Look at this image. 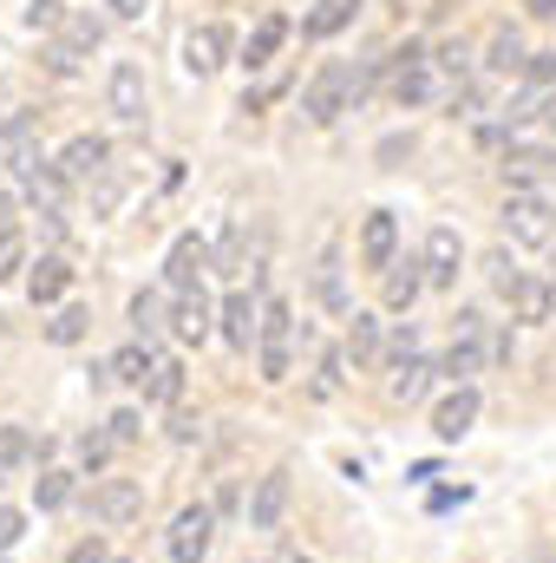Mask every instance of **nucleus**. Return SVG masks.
<instances>
[{
  "mask_svg": "<svg viewBox=\"0 0 556 563\" xmlns=\"http://www.w3.org/2000/svg\"><path fill=\"white\" fill-rule=\"evenodd\" d=\"M485 314L478 308H458V321H452V347H445V361H438V374L452 380V387H471V374L485 367Z\"/></svg>",
  "mask_w": 556,
  "mask_h": 563,
  "instance_id": "7ed1b4c3",
  "label": "nucleus"
},
{
  "mask_svg": "<svg viewBox=\"0 0 556 563\" xmlns=\"http://www.w3.org/2000/svg\"><path fill=\"white\" fill-rule=\"evenodd\" d=\"M478 269H485V282H491V288H498V295H511V288H518V282H524V269H518V263H511V250H491V256H485V263H478Z\"/></svg>",
  "mask_w": 556,
  "mask_h": 563,
  "instance_id": "2f4dec72",
  "label": "nucleus"
},
{
  "mask_svg": "<svg viewBox=\"0 0 556 563\" xmlns=\"http://www.w3.org/2000/svg\"><path fill=\"white\" fill-rule=\"evenodd\" d=\"M314 295H321L334 314H354V308H347V288H341V256H334V250H321V263H314Z\"/></svg>",
  "mask_w": 556,
  "mask_h": 563,
  "instance_id": "bb28decb",
  "label": "nucleus"
},
{
  "mask_svg": "<svg viewBox=\"0 0 556 563\" xmlns=\"http://www.w3.org/2000/svg\"><path fill=\"white\" fill-rule=\"evenodd\" d=\"M288 374H294V354H288V347H263V380H269V387H281Z\"/></svg>",
  "mask_w": 556,
  "mask_h": 563,
  "instance_id": "79ce46f5",
  "label": "nucleus"
},
{
  "mask_svg": "<svg viewBox=\"0 0 556 563\" xmlns=\"http://www.w3.org/2000/svg\"><path fill=\"white\" fill-rule=\"evenodd\" d=\"M66 563H119V558H112V544H105V538L92 531V538H79V544L66 551Z\"/></svg>",
  "mask_w": 556,
  "mask_h": 563,
  "instance_id": "58836bf2",
  "label": "nucleus"
},
{
  "mask_svg": "<svg viewBox=\"0 0 556 563\" xmlns=\"http://www.w3.org/2000/svg\"><path fill=\"white\" fill-rule=\"evenodd\" d=\"M354 13H360V0H321V7L301 20V33H308V40H334L341 26H354Z\"/></svg>",
  "mask_w": 556,
  "mask_h": 563,
  "instance_id": "a878e982",
  "label": "nucleus"
},
{
  "mask_svg": "<svg viewBox=\"0 0 556 563\" xmlns=\"http://www.w3.org/2000/svg\"><path fill=\"white\" fill-rule=\"evenodd\" d=\"M151 361H157L151 341H125V347L105 361V380H119V387H144V380H151Z\"/></svg>",
  "mask_w": 556,
  "mask_h": 563,
  "instance_id": "4be33fe9",
  "label": "nucleus"
},
{
  "mask_svg": "<svg viewBox=\"0 0 556 563\" xmlns=\"http://www.w3.org/2000/svg\"><path fill=\"white\" fill-rule=\"evenodd\" d=\"M360 263L380 269V276L400 263V217L393 210H367V223H360Z\"/></svg>",
  "mask_w": 556,
  "mask_h": 563,
  "instance_id": "1a4fd4ad",
  "label": "nucleus"
},
{
  "mask_svg": "<svg viewBox=\"0 0 556 563\" xmlns=\"http://www.w3.org/2000/svg\"><path fill=\"white\" fill-rule=\"evenodd\" d=\"M86 328H92V314H86V308H59V314L46 321V334H53L59 347H73V341H86Z\"/></svg>",
  "mask_w": 556,
  "mask_h": 563,
  "instance_id": "c756f323",
  "label": "nucleus"
},
{
  "mask_svg": "<svg viewBox=\"0 0 556 563\" xmlns=\"http://www.w3.org/2000/svg\"><path fill=\"white\" fill-rule=\"evenodd\" d=\"M419 295H425V263H413V256H407V263H393V269L380 276V301H387L393 314H407Z\"/></svg>",
  "mask_w": 556,
  "mask_h": 563,
  "instance_id": "f3484780",
  "label": "nucleus"
},
{
  "mask_svg": "<svg viewBox=\"0 0 556 563\" xmlns=\"http://www.w3.org/2000/svg\"><path fill=\"white\" fill-rule=\"evenodd\" d=\"M105 432H112V445H138V439H144V420L125 407V413H112V420H105Z\"/></svg>",
  "mask_w": 556,
  "mask_h": 563,
  "instance_id": "ea45409f",
  "label": "nucleus"
},
{
  "mask_svg": "<svg viewBox=\"0 0 556 563\" xmlns=\"http://www.w3.org/2000/svg\"><path fill=\"white\" fill-rule=\"evenodd\" d=\"M132 328H138V341H157V328H164V295H132Z\"/></svg>",
  "mask_w": 556,
  "mask_h": 563,
  "instance_id": "473e14b6",
  "label": "nucleus"
},
{
  "mask_svg": "<svg viewBox=\"0 0 556 563\" xmlns=\"http://www.w3.org/2000/svg\"><path fill=\"white\" fill-rule=\"evenodd\" d=\"M144 400H151V407H184V361H177V354H157V361H151Z\"/></svg>",
  "mask_w": 556,
  "mask_h": 563,
  "instance_id": "aec40b11",
  "label": "nucleus"
},
{
  "mask_svg": "<svg viewBox=\"0 0 556 563\" xmlns=\"http://www.w3.org/2000/svg\"><path fill=\"white\" fill-rule=\"evenodd\" d=\"M432 374H438V367L413 354L407 367H393V380H387V400H393V407H419V400H425V387H432Z\"/></svg>",
  "mask_w": 556,
  "mask_h": 563,
  "instance_id": "5701e85b",
  "label": "nucleus"
},
{
  "mask_svg": "<svg viewBox=\"0 0 556 563\" xmlns=\"http://www.w3.org/2000/svg\"><path fill=\"white\" fill-rule=\"evenodd\" d=\"M20 459H33V439L20 426H0V472H13Z\"/></svg>",
  "mask_w": 556,
  "mask_h": 563,
  "instance_id": "4c0bfd02",
  "label": "nucleus"
},
{
  "mask_svg": "<svg viewBox=\"0 0 556 563\" xmlns=\"http://www.w3.org/2000/svg\"><path fill=\"white\" fill-rule=\"evenodd\" d=\"M112 452H119V445H112V432H99V426L79 439V465H86V472H105V459H112Z\"/></svg>",
  "mask_w": 556,
  "mask_h": 563,
  "instance_id": "f704fd0d",
  "label": "nucleus"
},
{
  "mask_svg": "<svg viewBox=\"0 0 556 563\" xmlns=\"http://www.w3.org/2000/svg\"><path fill=\"white\" fill-rule=\"evenodd\" d=\"M432 66H438V73H452V79H471V46H465V40H445Z\"/></svg>",
  "mask_w": 556,
  "mask_h": 563,
  "instance_id": "e433bc0d",
  "label": "nucleus"
},
{
  "mask_svg": "<svg viewBox=\"0 0 556 563\" xmlns=\"http://www.w3.org/2000/svg\"><path fill=\"white\" fill-rule=\"evenodd\" d=\"M105 7H112L119 20H144V13H151V0H105Z\"/></svg>",
  "mask_w": 556,
  "mask_h": 563,
  "instance_id": "09e8293b",
  "label": "nucleus"
},
{
  "mask_svg": "<svg viewBox=\"0 0 556 563\" xmlns=\"http://www.w3.org/2000/svg\"><path fill=\"white\" fill-rule=\"evenodd\" d=\"M59 46H73L79 59L99 53V46H105V20H99V13H66V20H59Z\"/></svg>",
  "mask_w": 556,
  "mask_h": 563,
  "instance_id": "393cba45",
  "label": "nucleus"
},
{
  "mask_svg": "<svg viewBox=\"0 0 556 563\" xmlns=\"http://www.w3.org/2000/svg\"><path fill=\"white\" fill-rule=\"evenodd\" d=\"M341 347H347V361H354V367L380 361V347H387V334H380V314H360V308H354V314H347V341H341Z\"/></svg>",
  "mask_w": 556,
  "mask_h": 563,
  "instance_id": "6ab92c4d",
  "label": "nucleus"
},
{
  "mask_svg": "<svg viewBox=\"0 0 556 563\" xmlns=\"http://www.w3.org/2000/svg\"><path fill=\"white\" fill-rule=\"evenodd\" d=\"M294 341V321H288V301L263 295V347H288Z\"/></svg>",
  "mask_w": 556,
  "mask_h": 563,
  "instance_id": "c85d7f7f",
  "label": "nucleus"
},
{
  "mask_svg": "<svg viewBox=\"0 0 556 563\" xmlns=\"http://www.w3.org/2000/svg\"><path fill=\"white\" fill-rule=\"evenodd\" d=\"M59 170H66V184H92V177H105V170H112V139H99V132L66 139V151H59Z\"/></svg>",
  "mask_w": 556,
  "mask_h": 563,
  "instance_id": "9d476101",
  "label": "nucleus"
},
{
  "mask_svg": "<svg viewBox=\"0 0 556 563\" xmlns=\"http://www.w3.org/2000/svg\"><path fill=\"white\" fill-rule=\"evenodd\" d=\"M504 236L518 250H551L556 243V203L544 190H511L504 197Z\"/></svg>",
  "mask_w": 556,
  "mask_h": 563,
  "instance_id": "f03ea898",
  "label": "nucleus"
},
{
  "mask_svg": "<svg viewBox=\"0 0 556 563\" xmlns=\"http://www.w3.org/2000/svg\"><path fill=\"white\" fill-rule=\"evenodd\" d=\"M216 334H223L230 347L249 354V341H263V301H256L249 288H230L223 308H216Z\"/></svg>",
  "mask_w": 556,
  "mask_h": 563,
  "instance_id": "0eeeda50",
  "label": "nucleus"
},
{
  "mask_svg": "<svg viewBox=\"0 0 556 563\" xmlns=\"http://www.w3.org/2000/svg\"><path fill=\"white\" fill-rule=\"evenodd\" d=\"M367 92V73H354V66H341V59H327L314 79H308V92H301V112L314 119V125H334L341 112H354V99Z\"/></svg>",
  "mask_w": 556,
  "mask_h": 563,
  "instance_id": "f257e3e1",
  "label": "nucleus"
},
{
  "mask_svg": "<svg viewBox=\"0 0 556 563\" xmlns=\"http://www.w3.org/2000/svg\"><path fill=\"white\" fill-rule=\"evenodd\" d=\"M524 13L531 20H556V0H524Z\"/></svg>",
  "mask_w": 556,
  "mask_h": 563,
  "instance_id": "8fccbe9b",
  "label": "nucleus"
},
{
  "mask_svg": "<svg viewBox=\"0 0 556 563\" xmlns=\"http://www.w3.org/2000/svg\"><path fill=\"white\" fill-rule=\"evenodd\" d=\"M281 511H288V472L256 478V492H249V531H276Z\"/></svg>",
  "mask_w": 556,
  "mask_h": 563,
  "instance_id": "dca6fc26",
  "label": "nucleus"
},
{
  "mask_svg": "<svg viewBox=\"0 0 556 563\" xmlns=\"http://www.w3.org/2000/svg\"><path fill=\"white\" fill-rule=\"evenodd\" d=\"M184 66L197 73V79H210V73H223L230 66V26H190V40H184Z\"/></svg>",
  "mask_w": 556,
  "mask_h": 563,
  "instance_id": "9b49d317",
  "label": "nucleus"
},
{
  "mask_svg": "<svg viewBox=\"0 0 556 563\" xmlns=\"http://www.w3.org/2000/svg\"><path fill=\"white\" fill-rule=\"evenodd\" d=\"M26 20H33V26H59V20H66V7H59V0H33V7H26Z\"/></svg>",
  "mask_w": 556,
  "mask_h": 563,
  "instance_id": "49530a36",
  "label": "nucleus"
},
{
  "mask_svg": "<svg viewBox=\"0 0 556 563\" xmlns=\"http://www.w3.org/2000/svg\"><path fill=\"white\" fill-rule=\"evenodd\" d=\"M419 263H425V288H458V263H465L458 230H445V223H438V230L425 236V256H419Z\"/></svg>",
  "mask_w": 556,
  "mask_h": 563,
  "instance_id": "f8f14e48",
  "label": "nucleus"
},
{
  "mask_svg": "<svg viewBox=\"0 0 556 563\" xmlns=\"http://www.w3.org/2000/svg\"><path fill=\"white\" fill-rule=\"evenodd\" d=\"M216 276H243V223L223 230V243H216Z\"/></svg>",
  "mask_w": 556,
  "mask_h": 563,
  "instance_id": "72a5a7b5",
  "label": "nucleus"
},
{
  "mask_svg": "<svg viewBox=\"0 0 556 563\" xmlns=\"http://www.w3.org/2000/svg\"><path fill=\"white\" fill-rule=\"evenodd\" d=\"M92 518L112 525V531L138 525L144 518V485L138 478H105V485H92Z\"/></svg>",
  "mask_w": 556,
  "mask_h": 563,
  "instance_id": "423d86ee",
  "label": "nucleus"
},
{
  "mask_svg": "<svg viewBox=\"0 0 556 563\" xmlns=\"http://www.w3.org/2000/svg\"><path fill=\"white\" fill-rule=\"evenodd\" d=\"M33 498H40V511H59L73 498V472H40L33 478Z\"/></svg>",
  "mask_w": 556,
  "mask_h": 563,
  "instance_id": "7c9ffc66",
  "label": "nucleus"
},
{
  "mask_svg": "<svg viewBox=\"0 0 556 563\" xmlns=\"http://www.w3.org/2000/svg\"><path fill=\"white\" fill-rule=\"evenodd\" d=\"M20 538H26V518H20L13 505H0V551H13Z\"/></svg>",
  "mask_w": 556,
  "mask_h": 563,
  "instance_id": "a18cd8bd",
  "label": "nucleus"
},
{
  "mask_svg": "<svg viewBox=\"0 0 556 563\" xmlns=\"http://www.w3.org/2000/svg\"><path fill=\"white\" fill-rule=\"evenodd\" d=\"M46 73H59V79H73V73H79V53L53 40V46H46Z\"/></svg>",
  "mask_w": 556,
  "mask_h": 563,
  "instance_id": "c03bdc74",
  "label": "nucleus"
},
{
  "mask_svg": "<svg viewBox=\"0 0 556 563\" xmlns=\"http://www.w3.org/2000/svg\"><path fill=\"white\" fill-rule=\"evenodd\" d=\"M341 380H347V347H327L321 367H314V387H308V394H314V400H334Z\"/></svg>",
  "mask_w": 556,
  "mask_h": 563,
  "instance_id": "cd10ccee",
  "label": "nucleus"
},
{
  "mask_svg": "<svg viewBox=\"0 0 556 563\" xmlns=\"http://www.w3.org/2000/svg\"><path fill=\"white\" fill-rule=\"evenodd\" d=\"M26 276V236L13 230V236H0V282H20Z\"/></svg>",
  "mask_w": 556,
  "mask_h": 563,
  "instance_id": "c9c22d12",
  "label": "nucleus"
},
{
  "mask_svg": "<svg viewBox=\"0 0 556 563\" xmlns=\"http://www.w3.org/2000/svg\"><path fill=\"white\" fill-rule=\"evenodd\" d=\"M66 288H73V263H66V256H40V263L26 269V295H33V308H53Z\"/></svg>",
  "mask_w": 556,
  "mask_h": 563,
  "instance_id": "a211bd4d",
  "label": "nucleus"
},
{
  "mask_svg": "<svg viewBox=\"0 0 556 563\" xmlns=\"http://www.w3.org/2000/svg\"><path fill=\"white\" fill-rule=\"evenodd\" d=\"M216 263V250L197 236V230H184L177 243H170V256H164V288L170 295H190V288H203V269Z\"/></svg>",
  "mask_w": 556,
  "mask_h": 563,
  "instance_id": "39448f33",
  "label": "nucleus"
},
{
  "mask_svg": "<svg viewBox=\"0 0 556 563\" xmlns=\"http://www.w3.org/2000/svg\"><path fill=\"white\" fill-rule=\"evenodd\" d=\"M551 132H556V106H551Z\"/></svg>",
  "mask_w": 556,
  "mask_h": 563,
  "instance_id": "3c124183",
  "label": "nucleus"
},
{
  "mask_svg": "<svg viewBox=\"0 0 556 563\" xmlns=\"http://www.w3.org/2000/svg\"><path fill=\"white\" fill-rule=\"evenodd\" d=\"M281 40H288V20H281V13H263V20H256V33L243 40V66H249V73H263V66L281 53Z\"/></svg>",
  "mask_w": 556,
  "mask_h": 563,
  "instance_id": "412c9836",
  "label": "nucleus"
},
{
  "mask_svg": "<svg viewBox=\"0 0 556 563\" xmlns=\"http://www.w3.org/2000/svg\"><path fill=\"white\" fill-rule=\"evenodd\" d=\"M471 426H478V387H452V394L432 407V432H438L445 445H458Z\"/></svg>",
  "mask_w": 556,
  "mask_h": 563,
  "instance_id": "4468645a",
  "label": "nucleus"
},
{
  "mask_svg": "<svg viewBox=\"0 0 556 563\" xmlns=\"http://www.w3.org/2000/svg\"><path fill=\"white\" fill-rule=\"evenodd\" d=\"M105 106H112L119 125H144L151 92H144V66L138 59H119V66H112V79H105Z\"/></svg>",
  "mask_w": 556,
  "mask_h": 563,
  "instance_id": "6e6552de",
  "label": "nucleus"
},
{
  "mask_svg": "<svg viewBox=\"0 0 556 563\" xmlns=\"http://www.w3.org/2000/svg\"><path fill=\"white\" fill-rule=\"evenodd\" d=\"M485 66H491V73H524V66H531V53H524V33H518V26H491Z\"/></svg>",
  "mask_w": 556,
  "mask_h": 563,
  "instance_id": "b1692460",
  "label": "nucleus"
},
{
  "mask_svg": "<svg viewBox=\"0 0 556 563\" xmlns=\"http://www.w3.org/2000/svg\"><path fill=\"white\" fill-rule=\"evenodd\" d=\"M0 478H7V472H0Z\"/></svg>",
  "mask_w": 556,
  "mask_h": 563,
  "instance_id": "864d4df0",
  "label": "nucleus"
},
{
  "mask_svg": "<svg viewBox=\"0 0 556 563\" xmlns=\"http://www.w3.org/2000/svg\"><path fill=\"white\" fill-rule=\"evenodd\" d=\"M210 538H216V505H184L164 531L170 544V563H203L210 558Z\"/></svg>",
  "mask_w": 556,
  "mask_h": 563,
  "instance_id": "20e7f679",
  "label": "nucleus"
},
{
  "mask_svg": "<svg viewBox=\"0 0 556 563\" xmlns=\"http://www.w3.org/2000/svg\"><path fill=\"white\" fill-rule=\"evenodd\" d=\"M164 432H170L177 445H190V439H203V420H197L190 407H170V426H164Z\"/></svg>",
  "mask_w": 556,
  "mask_h": 563,
  "instance_id": "a19ab883",
  "label": "nucleus"
},
{
  "mask_svg": "<svg viewBox=\"0 0 556 563\" xmlns=\"http://www.w3.org/2000/svg\"><path fill=\"white\" fill-rule=\"evenodd\" d=\"M170 328H177V341H184V347L210 341V334H216V308H210V295H203V288L177 295V301H170Z\"/></svg>",
  "mask_w": 556,
  "mask_h": 563,
  "instance_id": "ddd939ff",
  "label": "nucleus"
},
{
  "mask_svg": "<svg viewBox=\"0 0 556 563\" xmlns=\"http://www.w3.org/2000/svg\"><path fill=\"white\" fill-rule=\"evenodd\" d=\"M524 79L544 92V86H556V46H544V53H531V66H524Z\"/></svg>",
  "mask_w": 556,
  "mask_h": 563,
  "instance_id": "37998d69",
  "label": "nucleus"
},
{
  "mask_svg": "<svg viewBox=\"0 0 556 563\" xmlns=\"http://www.w3.org/2000/svg\"><path fill=\"white\" fill-rule=\"evenodd\" d=\"M511 321H524V328H544V321H556V282L544 276H524L518 288H511Z\"/></svg>",
  "mask_w": 556,
  "mask_h": 563,
  "instance_id": "2eb2a0df",
  "label": "nucleus"
},
{
  "mask_svg": "<svg viewBox=\"0 0 556 563\" xmlns=\"http://www.w3.org/2000/svg\"><path fill=\"white\" fill-rule=\"evenodd\" d=\"M119 563H125V558H119Z\"/></svg>",
  "mask_w": 556,
  "mask_h": 563,
  "instance_id": "5fc2aeb1",
  "label": "nucleus"
},
{
  "mask_svg": "<svg viewBox=\"0 0 556 563\" xmlns=\"http://www.w3.org/2000/svg\"><path fill=\"white\" fill-rule=\"evenodd\" d=\"M281 563H308V558H281Z\"/></svg>",
  "mask_w": 556,
  "mask_h": 563,
  "instance_id": "603ef678",
  "label": "nucleus"
},
{
  "mask_svg": "<svg viewBox=\"0 0 556 563\" xmlns=\"http://www.w3.org/2000/svg\"><path fill=\"white\" fill-rule=\"evenodd\" d=\"M13 223H20V197L0 190V236H13Z\"/></svg>",
  "mask_w": 556,
  "mask_h": 563,
  "instance_id": "de8ad7c7",
  "label": "nucleus"
}]
</instances>
